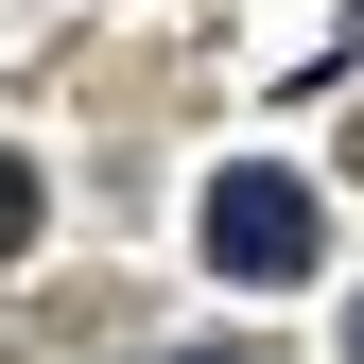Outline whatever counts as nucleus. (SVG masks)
Here are the masks:
<instances>
[{"label": "nucleus", "instance_id": "f257e3e1", "mask_svg": "<svg viewBox=\"0 0 364 364\" xmlns=\"http://www.w3.org/2000/svg\"><path fill=\"white\" fill-rule=\"evenodd\" d=\"M208 260H225V278H243V295H278V278H312V260H330V208H312L295 191V173H225V191H208Z\"/></svg>", "mask_w": 364, "mask_h": 364}, {"label": "nucleus", "instance_id": "f03ea898", "mask_svg": "<svg viewBox=\"0 0 364 364\" xmlns=\"http://www.w3.org/2000/svg\"><path fill=\"white\" fill-rule=\"evenodd\" d=\"M35 243V156H0V260Z\"/></svg>", "mask_w": 364, "mask_h": 364}, {"label": "nucleus", "instance_id": "7ed1b4c3", "mask_svg": "<svg viewBox=\"0 0 364 364\" xmlns=\"http://www.w3.org/2000/svg\"><path fill=\"white\" fill-rule=\"evenodd\" d=\"M156 364H243V347H156Z\"/></svg>", "mask_w": 364, "mask_h": 364}]
</instances>
